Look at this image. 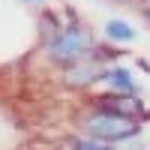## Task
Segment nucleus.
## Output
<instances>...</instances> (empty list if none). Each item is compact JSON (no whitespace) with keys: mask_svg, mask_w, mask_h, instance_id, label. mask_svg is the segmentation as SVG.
<instances>
[{"mask_svg":"<svg viewBox=\"0 0 150 150\" xmlns=\"http://www.w3.org/2000/svg\"><path fill=\"white\" fill-rule=\"evenodd\" d=\"M147 18H150V9H147Z\"/></svg>","mask_w":150,"mask_h":150,"instance_id":"nucleus-8","label":"nucleus"},{"mask_svg":"<svg viewBox=\"0 0 150 150\" xmlns=\"http://www.w3.org/2000/svg\"><path fill=\"white\" fill-rule=\"evenodd\" d=\"M36 3H42V0H36Z\"/></svg>","mask_w":150,"mask_h":150,"instance_id":"nucleus-9","label":"nucleus"},{"mask_svg":"<svg viewBox=\"0 0 150 150\" xmlns=\"http://www.w3.org/2000/svg\"><path fill=\"white\" fill-rule=\"evenodd\" d=\"M93 105L96 108L117 111V114H126V117H135V120L147 117V108H144V102L138 99V93H117V90H111L108 96H96Z\"/></svg>","mask_w":150,"mask_h":150,"instance_id":"nucleus-4","label":"nucleus"},{"mask_svg":"<svg viewBox=\"0 0 150 150\" xmlns=\"http://www.w3.org/2000/svg\"><path fill=\"white\" fill-rule=\"evenodd\" d=\"M81 129L90 135L93 141H105V144H114V141H129L141 132L138 120L126 117V114H117V111H108V108H96L81 120Z\"/></svg>","mask_w":150,"mask_h":150,"instance_id":"nucleus-1","label":"nucleus"},{"mask_svg":"<svg viewBox=\"0 0 150 150\" xmlns=\"http://www.w3.org/2000/svg\"><path fill=\"white\" fill-rule=\"evenodd\" d=\"M105 36H108V39H114V42H132V39H135V30L129 27L126 21L111 18V21L105 24Z\"/></svg>","mask_w":150,"mask_h":150,"instance_id":"nucleus-6","label":"nucleus"},{"mask_svg":"<svg viewBox=\"0 0 150 150\" xmlns=\"http://www.w3.org/2000/svg\"><path fill=\"white\" fill-rule=\"evenodd\" d=\"M102 81H108V87H111V90H117V93H138V90H141L138 81L132 78V72L123 69V66H111V69H105Z\"/></svg>","mask_w":150,"mask_h":150,"instance_id":"nucleus-5","label":"nucleus"},{"mask_svg":"<svg viewBox=\"0 0 150 150\" xmlns=\"http://www.w3.org/2000/svg\"><path fill=\"white\" fill-rule=\"evenodd\" d=\"M135 3H144V0H135Z\"/></svg>","mask_w":150,"mask_h":150,"instance_id":"nucleus-7","label":"nucleus"},{"mask_svg":"<svg viewBox=\"0 0 150 150\" xmlns=\"http://www.w3.org/2000/svg\"><path fill=\"white\" fill-rule=\"evenodd\" d=\"M48 57L54 60V63L66 66L72 63V60H78L84 54L93 51V36L87 33L84 27H75V24H69V27H60L54 30V36L48 39Z\"/></svg>","mask_w":150,"mask_h":150,"instance_id":"nucleus-2","label":"nucleus"},{"mask_svg":"<svg viewBox=\"0 0 150 150\" xmlns=\"http://www.w3.org/2000/svg\"><path fill=\"white\" fill-rule=\"evenodd\" d=\"M63 69H66V72H63L66 87H75V90L90 87L93 81H99V78L105 75V69H102V63L96 60V54H84V57H78V60H72V63H66Z\"/></svg>","mask_w":150,"mask_h":150,"instance_id":"nucleus-3","label":"nucleus"}]
</instances>
